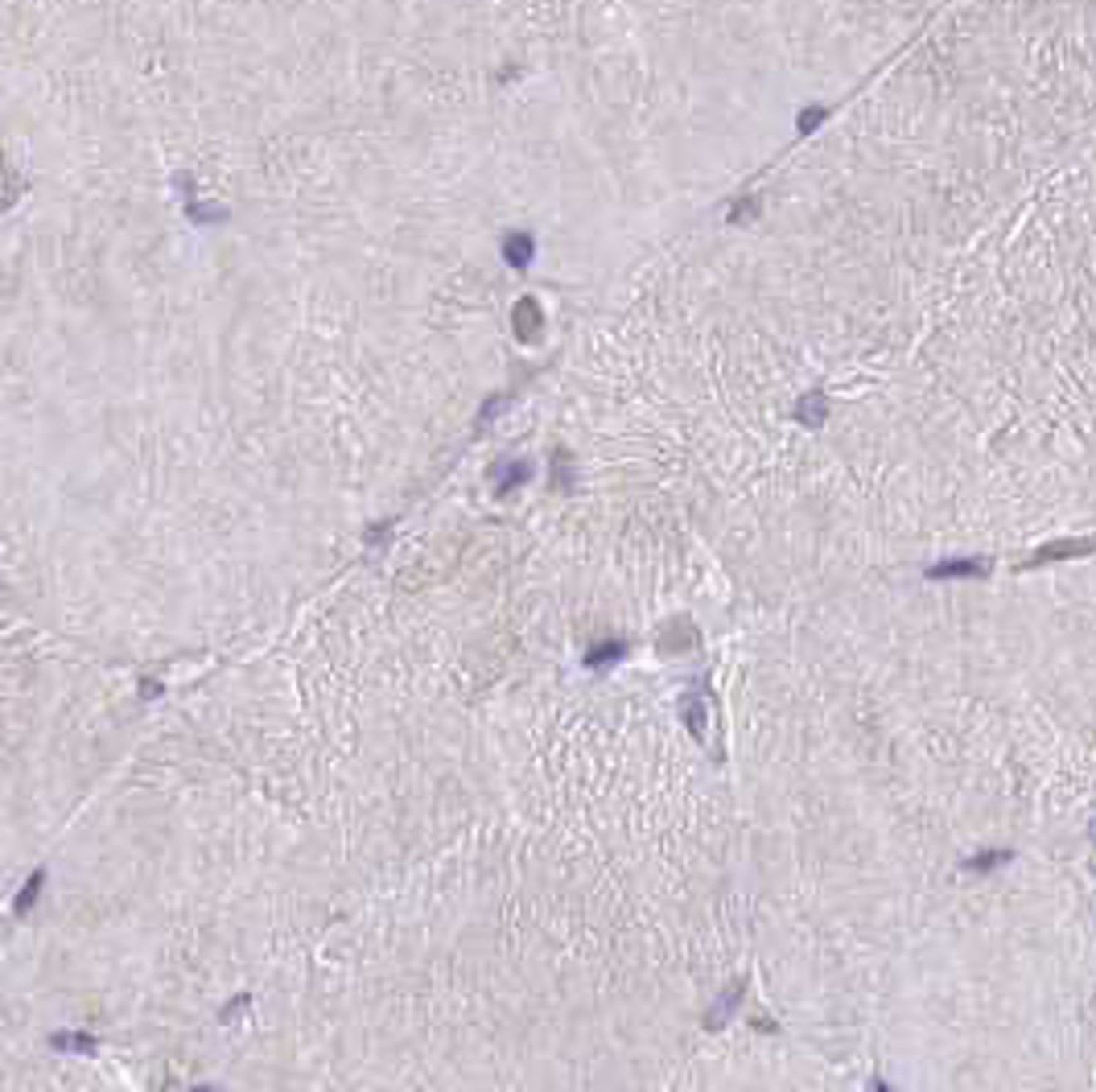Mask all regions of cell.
Masks as SVG:
<instances>
[{
  "mask_svg": "<svg viewBox=\"0 0 1096 1092\" xmlns=\"http://www.w3.org/2000/svg\"><path fill=\"white\" fill-rule=\"evenodd\" d=\"M552 491H560V495H573L577 491V470H573V453L569 449H556L552 453Z\"/></svg>",
  "mask_w": 1096,
  "mask_h": 1092,
  "instance_id": "8",
  "label": "cell"
},
{
  "mask_svg": "<svg viewBox=\"0 0 1096 1092\" xmlns=\"http://www.w3.org/2000/svg\"><path fill=\"white\" fill-rule=\"evenodd\" d=\"M4 1092H136L132 1064L115 1051H66L62 1039L4 1043Z\"/></svg>",
  "mask_w": 1096,
  "mask_h": 1092,
  "instance_id": "4",
  "label": "cell"
},
{
  "mask_svg": "<svg viewBox=\"0 0 1096 1092\" xmlns=\"http://www.w3.org/2000/svg\"><path fill=\"white\" fill-rule=\"evenodd\" d=\"M516 655L326 635L153 705L8 928L4 1043L207 1068L276 969L482 808Z\"/></svg>",
  "mask_w": 1096,
  "mask_h": 1092,
  "instance_id": "2",
  "label": "cell"
},
{
  "mask_svg": "<svg viewBox=\"0 0 1096 1092\" xmlns=\"http://www.w3.org/2000/svg\"><path fill=\"white\" fill-rule=\"evenodd\" d=\"M511 326L524 342H536L541 338V326H545V314H541V301L536 297H520L516 310H511Z\"/></svg>",
  "mask_w": 1096,
  "mask_h": 1092,
  "instance_id": "5",
  "label": "cell"
},
{
  "mask_svg": "<svg viewBox=\"0 0 1096 1092\" xmlns=\"http://www.w3.org/2000/svg\"><path fill=\"white\" fill-rule=\"evenodd\" d=\"M507 404H511V396H507V392H503V396H495V400H487V404H482V413H478V421H482V425H487V421H495V417H499Z\"/></svg>",
  "mask_w": 1096,
  "mask_h": 1092,
  "instance_id": "10",
  "label": "cell"
},
{
  "mask_svg": "<svg viewBox=\"0 0 1096 1092\" xmlns=\"http://www.w3.org/2000/svg\"><path fill=\"white\" fill-rule=\"evenodd\" d=\"M751 961L722 755L610 659L495 701V783L256 989L215 1092H652Z\"/></svg>",
  "mask_w": 1096,
  "mask_h": 1092,
  "instance_id": "1",
  "label": "cell"
},
{
  "mask_svg": "<svg viewBox=\"0 0 1096 1092\" xmlns=\"http://www.w3.org/2000/svg\"><path fill=\"white\" fill-rule=\"evenodd\" d=\"M755 215H759V198H755V194H746V198H742V203L730 211V223H734V227H742L746 218H755Z\"/></svg>",
  "mask_w": 1096,
  "mask_h": 1092,
  "instance_id": "9",
  "label": "cell"
},
{
  "mask_svg": "<svg viewBox=\"0 0 1096 1092\" xmlns=\"http://www.w3.org/2000/svg\"><path fill=\"white\" fill-rule=\"evenodd\" d=\"M491 478H495V491H499V495H511L516 487H524V482L532 478V462H524V458H516V462H499V466L491 470Z\"/></svg>",
  "mask_w": 1096,
  "mask_h": 1092,
  "instance_id": "6",
  "label": "cell"
},
{
  "mask_svg": "<svg viewBox=\"0 0 1096 1092\" xmlns=\"http://www.w3.org/2000/svg\"><path fill=\"white\" fill-rule=\"evenodd\" d=\"M532 256H536V239H532L528 231H511V235L503 239V260H507L511 268H528Z\"/></svg>",
  "mask_w": 1096,
  "mask_h": 1092,
  "instance_id": "7",
  "label": "cell"
},
{
  "mask_svg": "<svg viewBox=\"0 0 1096 1092\" xmlns=\"http://www.w3.org/2000/svg\"><path fill=\"white\" fill-rule=\"evenodd\" d=\"M149 701L124 664L8 639L4 664V878L37 874L128 759Z\"/></svg>",
  "mask_w": 1096,
  "mask_h": 1092,
  "instance_id": "3",
  "label": "cell"
}]
</instances>
